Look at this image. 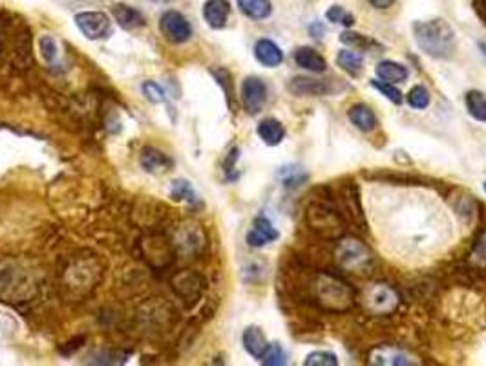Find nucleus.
Masks as SVG:
<instances>
[{"instance_id": "c9c22d12", "label": "nucleus", "mask_w": 486, "mask_h": 366, "mask_svg": "<svg viewBox=\"0 0 486 366\" xmlns=\"http://www.w3.org/2000/svg\"><path fill=\"white\" fill-rule=\"evenodd\" d=\"M309 33H311V35H315V39L322 37V33H324V28H322V24H320V22L313 24V26H311V28H309Z\"/></svg>"}, {"instance_id": "4be33fe9", "label": "nucleus", "mask_w": 486, "mask_h": 366, "mask_svg": "<svg viewBox=\"0 0 486 366\" xmlns=\"http://www.w3.org/2000/svg\"><path fill=\"white\" fill-rule=\"evenodd\" d=\"M236 2L241 13L252 20H264L273 13L271 0H236Z\"/></svg>"}, {"instance_id": "cd10ccee", "label": "nucleus", "mask_w": 486, "mask_h": 366, "mask_svg": "<svg viewBox=\"0 0 486 366\" xmlns=\"http://www.w3.org/2000/svg\"><path fill=\"white\" fill-rule=\"evenodd\" d=\"M325 19H328L329 22L346 26V28H351L353 24H355V17H353L346 8H342V6H331V8L325 11Z\"/></svg>"}, {"instance_id": "f03ea898", "label": "nucleus", "mask_w": 486, "mask_h": 366, "mask_svg": "<svg viewBox=\"0 0 486 366\" xmlns=\"http://www.w3.org/2000/svg\"><path fill=\"white\" fill-rule=\"evenodd\" d=\"M417 46L433 59H448L455 51V32L445 19L417 20L412 26Z\"/></svg>"}, {"instance_id": "423d86ee", "label": "nucleus", "mask_w": 486, "mask_h": 366, "mask_svg": "<svg viewBox=\"0 0 486 366\" xmlns=\"http://www.w3.org/2000/svg\"><path fill=\"white\" fill-rule=\"evenodd\" d=\"M74 20L79 32L90 41H102L112 35V19L104 11H81Z\"/></svg>"}, {"instance_id": "72a5a7b5", "label": "nucleus", "mask_w": 486, "mask_h": 366, "mask_svg": "<svg viewBox=\"0 0 486 366\" xmlns=\"http://www.w3.org/2000/svg\"><path fill=\"white\" fill-rule=\"evenodd\" d=\"M282 181L288 189H295V187H300L304 181H307V174L306 172H302L300 169H297V171L292 169L289 174H285V176L282 178Z\"/></svg>"}, {"instance_id": "ddd939ff", "label": "nucleus", "mask_w": 486, "mask_h": 366, "mask_svg": "<svg viewBox=\"0 0 486 366\" xmlns=\"http://www.w3.org/2000/svg\"><path fill=\"white\" fill-rule=\"evenodd\" d=\"M292 59H295L297 66H300L302 70H307L311 74H322L328 68L325 57L309 46H302L298 50H295Z\"/></svg>"}, {"instance_id": "2f4dec72", "label": "nucleus", "mask_w": 486, "mask_h": 366, "mask_svg": "<svg viewBox=\"0 0 486 366\" xmlns=\"http://www.w3.org/2000/svg\"><path fill=\"white\" fill-rule=\"evenodd\" d=\"M141 90H143L144 98L149 99L150 103H154V105L165 103V99H167V93H165V90H163L161 86L156 83V81H147V83H143Z\"/></svg>"}, {"instance_id": "6e6552de", "label": "nucleus", "mask_w": 486, "mask_h": 366, "mask_svg": "<svg viewBox=\"0 0 486 366\" xmlns=\"http://www.w3.org/2000/svg\"><path fill=\"white\" fill-rule=\"evenodd\" d=\"M289 92L298 98H324L335 96L342 86H338L333 79H311V77H295L288 84Z\"/></svg>"}, {"instance_id": "412c9836", "label": "nucleus", "mask_w": 486, "mask_h": 366, "mask_svg": "<svg viewBox=\"0 0 486 366\" xmlns=\"http://www.w3.org/2000/svg\"><path fill=\"white\" fill-rule=\"evenodd\" d=\"M337 66L351 77H360L364 72V57L358 51L340 50L337 53Z\"/></svg>"}, {"instance_id": "393cba45", "label": "nucleus", "mask_w": 486, "mask_h": 366, "mask_svg": "<svg viewBox=\"0 0 486 366\" xmlns=\"http://www.w3.org/2000/svg\"><path fill=\"white\" fill-rule=\"evenodd\" d=\"M340 42H344L346 46L357 48V50H370L371 46H379L373 39L366 37V35H362V33L349 32V30H346V32L340 35Z\"/></svg>"}, {"instance_id": "2eb2a0df", "label": "nucleus", "mask_w": 486, "mask_h": 366, "mask_svg": "<svg viewBox=\"0 0 486 366\" xmlns=\"http://www.w3.org/2000/svg\"><path fill=\"white\" fill-rule=\"evenodd\" d=\"M112 15H114L116 22L119 24L123 30H137L143 28L144 24H147L144 15L141 13L137 8H134V6L116 4L112 8Z\"/></svg>"}, {"instance_id": "f3484780", "label": "nucleus", "mask_w": 486, "mask_h": 366, "mask_svg": "<svg viewBox=\"0 0 486 366\" xmlns=\"http://www.w3.org/2000/svg\"><path fill=\"white\" fill-rule=\"evenodd\" d=\"M241 343H243L245 352L249 353L250 357L258 359V361L264 357L265 350H267L269 346L267 337H265V334L258 326H249V328H245V332L241 335Z\"/></svg>"}, {"instance_id": "bb28decb", "label": "nucleus", "mask_w": 486, "mask_h": 366, "mask_svg": "<svg viewBox=\"0 0 486 366\" xmlns=\"http://www.w3.org/2000/svg\"><path fill=\"white\" fill-rule=\"evenodd\" d=\"M406 101L407 105L412 108H415V110H424V108H428V105H430V92H428L422 84H417V86H413V89L407 92Z\"/></svg>"}, {"instance_id": "5701e85b", "label": "nucleus", "mask_w": 486, "mask_h": 366, "mask_svg": "<svg viewBox=\"0 0 486 366\" xmlns=\"http://www.w3.org/2000/svg\"><path fill=\"white\" fill-rule=\"evenodd\" d=\"M468 264L477 271H486V228L477 233L472 251L468 255Z\"/></svg>"}, {"instance_id": "f704fd0d", "label": "nucleus", "mask_w": 486, "mask_h": 366, "mask_svg": "<svg viewBox=\"0 0 486 366\" xmlns=\"http://www.w3.org/2000/svg\"><path fill=\"white\" fill-rule=\"evenodd\" d=\"M375 10H388L391 6L395 4V0H367Z\"/></svg>"}, {"instance_id": "a211bd4d", "label": "nucleus", "mask_w": 486, "mask_h": 366, "mask_svg": "<svg viewBox=\"0 0 486 366\" xmlns=\"http://www.w3.org/2000/svg\"><path fill=\"white\" fill-rule=\"evenodd\" d=\"M256 132H258L259 139L265 145H269V147H276L285 138V126L282 125V121L274 119V117H267V119L259 121Z\"/></svg>"}, {"instance_id": "1a4fd4ad", "label": "nucleus", "mask_w": 486, "mask_h": 366, "mask_svg": "<svg viewBox=\"0 0 486 366\" xmlns=\"http://www.w3.org/2000/svg\"><path fill=\"white\" fill-rule=\"evenodd\" d=\"M367 362L373 366H412L419 365L421 361L403 348L379 344L367 353Z\"/></svg>"}, {"instance_id": "c756f323", "label": "nucleus", "mask_w": 486, "mask_h": 366, "mask_svg": "<svg viewBox=\"0 0 486 366\" xmlns=\"http://www.w3.org/2000/svg\"><path fill=\"white\" fill-rule=\"evenodd\" d=\"M259 361L267 366H282V365H285V362H288L285 361V352H283L282 344H278V343L269 344L267 350H265V353H264V357H262Z\"/></svg>"}, {"instance_id": "a878e982", "label": "nucleus", "mask_w": 486, "mask_h": 366, "mask_svg": "<svg viewBox=\"0 0 486 366\" xmlns=\"http://www.w3.org/2000/svg\"><path fill=\"white\" fill-rule=\"evenodd\" d=\"M170 196L177 202H196V190L187 180H174L170 185Z\"/></svg>"}, {"instance_id": "9d476101", "label": "nucleus", "mask_w": 486, "mask_h": 366, "mask_svg": "<svg viewBox=\"0 0 486 366\" xmlns=\"http://www.w3.org/2000/svg\"><path fill=\"white\" fill-rule=\"evenodd\" d=\"M241 103L247 114L256 116L267 103V84L255 75L245 77V81L241 83Z\"/></svg>"}, {"instance_id": "0eeeda50", "label": "nucleus", "mask_w": 486, "mask_h": 366, "mask_svg": "<svg viewBox=\"0 0 486 366\" xmlns=\"http://www.w3.org/2000/svg\"><path fill=\"white\" fill-rule=\"evenodd\" d=\"M159 30H161L163 37L172 44H183L192 37V26H190L189 19L183 13L174 10H168L161 15Z\"/></svg>"}, {"instance_id": "4468645a", "label": "nucleus", "mask_w": 486, "mask_h": 366, "mask_svg": "<svg viewBox=\"0 0 486 366\" xmlns=\"http://www.w3.org/2000/svg\"><path fill=\"white\" fill-rule=\"evenodd\" d=\"M255 57L259 65L267 68H276L283 63V51L276 42L271 39H259L255 44Z\"/></svg>"}, {"instance_id": "473e14b6", "label": "nucleus", "mask_w": 486, "mask_h": 366, "mask_svg": "<svg viewBox=\"0 0 486 366\" xmlns=\"http://www.w3.org/2000/svg\"><path fill=\"white\" fill-rule=\"evenodd\" d=\"M39 48H41V55L46 63H53L57 59V53H59V46H57L55 39L50 37V35H44V37L39 41Z\"/></svg>"}, {"instance_id": "b1692460", "label": "nucleus", "mask_w": 486, "mask_h": 366, "mask_svg": "<svg viewBox=\"0 0 486 366\" xmlns=\"http://www.w3.org/2000/svg\"><path fill=\"white\" fill-rule=\"evenodd\" d=\"M464 103H466L468 114H470L473 119L481 121V123H486V96L485 93L479 92V90H472V92L466 93Z\"/></svg>"}, {"instance_id": "f8f14e48", "label": "nucleus", "mask_w": 486, "mask_h": 366, "mask_svg": "<svg viewBox=\"0 0 486 366\" xmlns=\"http://www.w3.org/2000/svg\"><path fill=\"white\" fill-rule=\"evenodd\" d=\"M231 15L229 0H207L203 4V19L212 30H222Z\"/></svg>"}, {"instance_id": "6ab92c4d", "label": "nucleus", "mask_w": 486, "mask_h": 366, "mask_svg": "<svg viewBox=\"0 0 486 366\" xmlns=\"http://www.w3.org/2000/svg\"><path fill=\"white\" fill-rule=\"evenodd\" d=\"M377 79L386 81V83H404L407 79V68L400 63H395V60H380L379 65L375 66Z\"/></svg>"}, {"instance_id": "e433bc0d", "label": "nucleus", "mask_w": 486, "mask_h": 366, "mask_svg": "<svg viewBox=\"0 0 486 366\" xmlns=\"http://www.w3.org/2000/svg\"><path fill=\"white\" fill-rule=\"evenodd\" d=\"M479 48H481V53L485 55V59H486V44L485 42H479Z\"/></svg>"}, {"instance_id": "dca6fc26", "label": "nucleus", "mask_w": 486, "mask_h": 366, "mask_svg": "<svg viewBox=\"0 0 486 366\" xmlns=\"http://www.w3.org/2000/svg\"><path fill=\"white\" fill-rule=\"evenodd\" d=\"M347 119H349V123H351L355 129L360 130V132H371V130H375L377 125H379L375 112L371 110L367 105H364V103L353 105V107L347 110Z\"/></svg>"}, {"instance_id": "7c9ffc66", "label": "nucleus", "mask_w": 486, "mask_h": 366, "mask_svg": "<svg viewBox=\"0 0 486 366\" xmlns=\"http://www.w3.org/2000/svg\"><path fill=\"white\" fill-rule=\"evenodd\" d=\"M306 366H338V357L333 352H324V350H318V352H313L306 357L304 361Z\"/></svg>"}, {"instance_id": "c85d7f7f", "label": "nucleus", "mask_w": 486, "mask_h": 366, "mask_svg": "<svg viewBox=\"0 0 486 366\" xmlns=\"http://www.w3.org/2000/svg\"><path fill=\"white\" fill-rule=\"evenodd\" d=\"M370 84L377 90V92L382 93L388 101L393 103V105H403V93L398 92L391 83H386V81H380V79H371Z\"/></svg>"}, {"instance_id": "4c0bfd02", "label": "nucleus", "mask_w": 486, "mask_h": 366, "mask_svg": "<svg viewBox=\"0 0 486 366\" xmlns=\"http://www.w3.org/2000/svg\"><path fill=\"white\" fill-rule=\"evenodd\" d=\"M152 2H156V4H165V2H168V0H152Z\"/></svg>"}, {"instance_id": "9b49d317", "label": "nucleus", "mask_w": 486, "mask_h": 366, "mask_svg": "<svg viewBox=\"0 0 486 366\" xmlns=\"http://www.w3.org/2000/svg\"><path fill=\"white\" fill-rule=\"evenodd\" d=\"M280 233L273 228V223L269 222L265 216H256L252 222V229L247 233V244L250 247H264L271 242L278 240Z\"/></svg>"}, {"instance_id": "aec40b11", "label": "nucleus", "mask_w": 486, "mask_h": 366, "mask_svg": "<svg viewBox=\"0 0 486 366\" xmlns=\"http://www.w3.org/2000/svg\"><path fill=\"white\" fill-rule=\"evenodd\" d=\"M141 167L147 172L159 174V172H167L172 167V159L168 158L167 154H163L161 150L149 147L141 154Z\"/></svg>"}, {"instance_id": "39448f33", "label": "nucleus", "mask_w": 486, "mask_h": 366, "mask_svg": "<svg viewBox=\"0 0 486 366\" xmlns=\"http://www.w3.org/2000/svg\"><path fill=\"white\" fill-rule=\"evenodd\" d=\"M335 260L337 266L349 273H362L371 264L370 247L358 238L342 237L338 238L335 247Z\"/></svg>"}, {"instance_id": "20e7f679", "label": "nucleus", "mask_w": 486, "mask_h": 366, "mask_svg": "<svg viewBox=\"0 0 486 366\" xmlns=\"http://www.w3.org/2000/svg\"><path fill=\"white\" fill-rule=\"evenodd\" d=\"M360 304L371 315H391L400 306V295L393 286L386 282H373L364 287Z\"/></svg>"}, {"instance_id": "7ed1b4c3", "label": "nucleus", "mask_w": 486, "mask_h": 366, "mask_svg": "<svg viewBox=\"0 0 486 366\" xmlns=\"http://www.w3.org/2000/svg\"><path fill=\"white\" fill-rule=\"evenodd\" d=\"M311 229L324 238H340L344 235V214L331 200H316L307 209Z\"/></svg>"}, {"instance_id": "58836bf2", "label": "nucleus", "mask_w": 486, "mask_h": 366, "mask_svg": "<svg viewBox=\"0 0 486 366\" xmlns=\"http://www.w3.org/2000/svg\"><path fill=\"white\" fill-rule=\"evenodd\" d=\"M482 189H485V192H486V181H485V185H482Z\"/></svg>"}, {"instance_id": "f257e3e1", "label": "nucleus", "mask_w": 486, "mask_h": 366, "mask_svg": "<svg viewBox=\"0 0 486 366\" xmlns=\"http://www.w3.org/2000/svg\"><path fill=\"white\" fill-rule=\"evenodd\" d=\"M306 292L313 304L329 313L349 311L357 302V293L351 284L331 271H316L307 275Z\"/></svg>"}]
</instances>
